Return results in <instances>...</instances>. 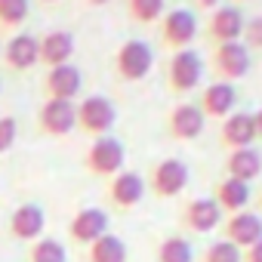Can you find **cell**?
I'll return each mask as SVG.
<instances>
[{
  "instance_id": "1",
  "label": "cell",
  "mask_w": 262,
  "mask_h": 262,
  "mask_svg": "<svg viewBox=\"0 0 262 262\" xmlns=\"http://www.w3.org/2000/svg\"><path fill=\"white\" fill-rule=\"evenodd\" d=\"M114 120H117V108L108 96H86L77 105V126L90 136H108Z\"/></svg>"
},
{
  "instance_id": "2",
  "label": "cell",
  "mask_w": 262,
  "mask_h": 262,
  "mask_svg": "<svg viewBox=\"0 0 262 262\" xmlns=\"http://www.w3.org/2000/svg\"><path fill=\"white\" fill-rule=\"evenodd\" d=\"M123 158H126L123 142H117L114 136H99L86 151V170L96 173V176H111L114 179L123 170Z\"/></svg>"
},
{
  "instance_id": "3",
  "label": "cell",
  "mask_w": 262,
  "mask_h": 262,
  "mask_svg": "<svg viewBox=\"0 0 262 262\" xmlns=\"http://www.w3.org/2000/svg\"><path fill=\"white\" fill-rule=\"evenodd\" d=\"M117 74L123 80H142L148 77L151 65H155V53L145 40H126L120 50H117Z\"/></svg>"
},
{
  "instance_id": "4",
  "label": "cell",
  "mask_w": 262,
  "mask_h": 262,
  "mask_svg": "<svg viewBox=\"0 0 262 262\" xmlns=\"http://www.w3.org/2000/svg\"><path fill=\"white\" fill-rule=\"evenodd\" d=\"M204 77V59L201 53H194L191 47L188 50H176L173 59H170V86L176 93H191Z\"/></svg>"
},
{
  "instance_id": "5",
  "label": "cell",
  "mask_w": 262,
  "mask_h": 262,
  "mask_svg": "<svg viewBox=\"0 0 262 262\" xmlns=\"http://www.w3.org/2000/svg\"><path fill=\"white\" fill-rule=\"evenodd\" d=\"M37 123H40L43 133H50V136H68L71 129L77 126V105L65 102V99H47L40 105Z\"/></svg>"
},
{
  "instance_id": "6",
  "label": "cell",
  "mask_w": 262,
  "mask_h": 262,
  "mask_svg": "<svg viewBox=\"0 0 262 262\" xmlns=\"http://www.w3.org/2000/svg\"><path fill=\"white\" fill-rule=\"evenodd\" d=\"M188 167L179 161V158H167V161H161L155 170H151V191L158 194V198H176V194H182L185 191V185H188Z\"/></svg>"
},
{
  "instance_id": "7",
  "label": "cell",
  "mask_w": 262,
  "mask_h": 262,
  "mask_svg": "<svg viewBox=\"0 0 262 262\" xmlns=\"http://www.w3.org/2000/svg\"><path fill=\"white\" fill-rule=\"evenodd\" d=\"M213 68L219 71L222 80H237L250 71V50L244 40H231V43H219L213 53Z\"/></svg>"
},
{
  "instance_id": "8",
  "label": "cell",
  "mask_w": 262,
  "mask_h": 262,
  "mask_svg": "<svg viewBox=\"0 0 262 262\" xmlns=\"http://www.w3.org/2000/svg\"><path fill=\"white\" fill-rule=\"evenodd\" d=\"M68 234H71L74 244H83V247L96 244L102 234H108V213L99 210V207L77 210L74 219H71V225H68Z\"/></svg>"
},
{
  "instance_id": "9",
  "label": "cell",
  "mask_w": 262,
  "mask_h": 262,
  "mask_svg": "<svg viewBox=\"0 0 262 262\" xmlns=\"http://www.w3.org/2000/svg\"><path fill=\"white\" fill-rule=\"evenodd\" d=\"M142 198H145V179L133 170H120L108 182V201L120 210H133Z\"/></svg>"
},
{
  "instance_id": "10",
  "label": "cell",
  "mask_w": 262,
  "mask_h": 262,
  "mask_svg": "<svg viewBox=\"0 0 262 262\" xmlns=\"http://www.w3.org/2000/svg\"><path fill=\"white\" fill-rule=\"evenodd\" d=\"M161 34H164V40H167L170 47L188 50V43H191L194 34H198V19H194V13H191V10H170V13L164 16V22H161Z\"/></svg>"
},
{
  "instance_id": "11",
  "label": "cell",
  "mask_w": 262,
  "mask_h": 262,
  "mask_svg": "<svg viewBox=\"0 0 262 262\" xmlns=\"http://www.w3.org/2000/svg\"><path fill=\"white\" fill-rule=\"evenodd\" d=\"M219 222H222V207H219L213 198H194V201H188L185 210H182V225H185L188 231L207 234V231H213Z\"/></svg>"
},
{
  "instance_id": "12",
  "label": "cell",
  "mask_w": 262,
  "mask_h": 262,
  "mask_svg": "<svg viewBox=\"0 0 262 262\" xmlns=\"http://www.w3.org/2000/svg\"><path fill=\"white\" fill-rule=\"evenodd\" d=\"M225 241H231L241 250L253 247L256 241H262V216L259 213H250V210L231 213L228 222H225Z\"/></svg>"
},
{
  "instance_id": "13",
  "label": "cell",
  "mask_w": 262,
  "mask_h": 262,
  "mask_svg": "<svg viewBox=\"0 0 262 262\" xmlns=\"http://www.w3.org/2000/svg\"><path fill=\"white\" fill-rule=\"evenodd\" d=\"M43 225H47V213H43V207H37V204H22V207H16L13 216H10V234L19 237V241H31V244L40 241Z\"/></svg>"
},
{
  "instance_id": "14",
  "label": "cell",
  "mask_w": 262,
  "mask_h": 262,
  "mask_svg": "<svg viewBox=\"0 0 262 262\" xmlns=\"http://www.w3.org/2000/svg\"><path fill=\"white\" fill-rule=\"evenodd\" d=\"M204 123H207V114L201 111V105H191V102H182L170 111V133L173 139H198L204 133Z\"/></svg>"
},
{
  "instance_id": "15",
  "label": "cell",
  "mask_w": 262,
  "mask_h": 262,
  "mask_svg": "<svg viewBox=\"0 0 262 262\" xmlns=\"http://www.w3.org/2000/svg\"><path fill=\"white\" fill-rule=\"evenodd\" d=\"M244 13L237 7H216L213 16H210V37L216 43H231V40H241L244 37Z\"/></svg>"
},
{
  "instance_id": "16",
  "label": "cell",
  "mask_w": 262,
  "mask_h": 262,
  "mask_svg": "<svg viewBox=\"0 0 262 262\" xmlns=\"http://www.w3.org/2000/svg\"><path fill=\"white\" fill-rule=\"evenodd\" d=\"M256 139L259 136H256V120H253V114L231 111L225 117V123H222V145H228L234 151V148H250Z\"/></svg>"
},
{
  "instance_id": "17",
  "label": "cell",
  "mask_w": 262,
  "mask_h": 262,
  "mask_svg": "<svg viewBox=\"0 0 262 262\" xmlns=\"http://www.w3.org/2000/svg\"><path fill=\"white\" fill-rule=\"evenodd\" d=\"M83 86V74L77 71V65H56L47 74V99H65L74 102V96Z\"/></svg>"
},
{
  "instance_id": "18",
  "label": "cell",
  "mask_w": 262,
  "mask_h": 262,
  "mask_svg": "<svg viewBox=\"0 0 262 262\" xmlns=\"http://www.w3.org/2000/svg\"><path fill=\"white\" fill-rule=\"evenodd\" d=\"M234 105H237V90H234V83H228V80L210 83V86L204 90V96H201V111H204L207 117H228V114L234 111Z\"/></svg>"
},
{
  "instance_id": "19",
  "label": "cell",
  "mask_w": 262,
  "mask_h": 262,
  "mask_svg": "<svg viewBox=\"0 0 262 262\" xmlns=\"http://www.w3.org/2000/svg\"><path fill=\"white\" fill-rule=\"evenodd\" d=\"M7 65H13L16 71H28L40 62V40L31 34H16L7 43Z\"/></svg>"
},
{
  "instance_id": "20",
  "label": "cell",
  "mask_w": 262,
  "mask_h": 262,
  "mask_svg": "<svg viewBox=\"0 0 262 262\" xmlns=\"http://www.w3.org/2000/svg\"><path fill=\"white\" fill-rule=\"evenodd\" d=\"M74 56V34L71 31H50L47 37H40V62L47 65H68Z\"/></svg>"
},
{
  "instance_id": "21",
  "label": "cell",
  "mask_w": 262,
  "mask_h": 262,
  "mask_svg": "<svg viewBox=\"0 0 262 262\" xmlns=\"http://www.w3.org/2000/svg\"><path fill=\"white\" fill-rule=\"evenodd\" d=\"M225 170L231 179H241V182H253L259 173H262V155L250 145V148H234L228 151L225 158Z\"/></svg>"
},
{
  "instance_id": "22",
  "label": "cell",
  "mask_w": 262,
  "mask_h": 262,
  "mask_svg": "<svg viewBox=\"0 0 262 262\" xmlns=\"http://www.w3.org/2000/svg\"><path fill=\"white\" fill-rule=\"evenodd\" d=\"M250 182H241V179H231V176H225L222 182H216V194H213V201L222 207V210H228V213H241V210H247V204H250Z\"/></svg>"
},
{
  "instance_id": "23",
  "label": "cell",
  "mask_w": 262,
  "mask_h": 262,
  "mask_svg": "<svg viewBox=\"0 0 262 262\" xmlns=\"http://www.w3.org/2000/svg\"><path fill=\"white\" fill-rule=\"evenodd\" d=\"M86 259L90 262H126V244L117 237V234H102L96 244H90L86 250Z\"/></svg>"
},
{
  "instance_id": "24",
  "label": "cell",
  "mask_w": 262,
  "mask_h": 262,
  "mask_svg": "<svg viewBox=\"0 0 262 262\" xmlns=\"http://www.w3.org/2000/svg\"><path fill=\"white\" fill-rule=\"evenodd\" d=\"M158 262H194V247H191V241L182 237V234L164 237L161 247H158Z\"/></svg>"
},
{
  "instance_id": "25",
  "label": "cell",
  "mask_w": 262,
  "mask_h": 262,
  "mask_svg": "<svg viewBox=\"0 0 262 262\" xmlns=\"http://www.w3.org/2000/svg\"><path fill=\"white\" fill-rule=\"evenodd\" d=\"M28 262H68V250L56 237H40V241L31 244Z\"/></svg>"
},
{
  "instance_id": "26",
  "label": "cell",
  "mask_w": 262,
  "mask_h": 262,
  "mask_svg": "<svg viewBox=\"0 0 262 262\" xmlns=\"http://www.w3.org/2000/svg\"><path fill=\"white\" fill-rule=\"evenodd\" d=\"M201 262H244V250L234 247L231 241H213L204 250V259Z\"/></svg>"
},
{
  "instance_id": "27",
  "label": "cell",
  "mask_w": 262,
  "mask_h": 262,
  "mask_svg": "<svg viewBox=\"0 0 262 262\" xmlns=\"http://www.w3.org/2000/svg\"><path fill=\"white\" fill-rule=\"evenodd\" d=\"M31 4L28 0H0V25L4 28H16L28 19Z\"/></svg>"
},
{
  "instance_id": "28",
  "label": "cell",
  "mask_w": 262,
  "mask_h": 262,
  "mask_svg": "<svg viewBox=\"0 0 262 262\" xmlns=\"http://www.w3.org/2000/svg\"><path fill=\"white\" fill-rule=\"evenodd\" d=\"M167 0H129V13L139 22H158L164 16Z\"/></svg>"
},
{
  "instance_id": "29",
  "label": "cell",
  "mask_w": 262,
  "mask_h": 262,
  "mask_svg": "<svg viewBox=\"0 0 262 262\" xmlns=\"http://www.w3.org/2000/svg\"><path fill=\"white\" fill-rule=\"evenodd\" d=\"M16 136H19L16 117H0V155H7L16 145Z\"/></svg>"
},
{
  "instance_id": "30",
  "label": "cell",
  "mask_w": 262,
  "mask_h": 262,
  "mask_svg": "<svg viewBox=\"0 0 262 262\" xmlns=\"http://www.w3.org/2000/svg\"><path fill=\"white\" fill-rule=\"evenodd\" d=\"M244 40H247V50H262V16L244 25Z\"/></svg>"
},
{
  "instance_id": "31",
  "label": "cell",
  "mask_w": 262,
  "mask_h": 262,
  "mask_svg": "<svg viewBox=\"0 0 262 262\" xmlns=\"http://www.w3.org/2000/svg\"><path fill=\"white\" fill-rule=\"evenodd\" d=\"M244 262H262V241H256L253 247L244 250Z\"/></svg>"
},
{
  "instance_id": "32",
  "label": "cell",
  "mask_w": 262,
  "mask_h": 262,
  "mask_svg": "<svg viewBox=\"0 0 262 262\" xmlns=\"http://www.w3.org/2000/svg\"><path fill=\"white\" fill-rule=\"evenodd\" d=\"M198 7H204V10H216L219 7V0H194Z\"/></svg>"
},
{
  "instance_id": "33",
  "label": "cell",
  "mask_w": 262,
  "mask_h": 262,
  "mask_svg": "<svg viewBox=\"0 0 262 262\" xmlns=\"http://www.w3.org/2000/svg\"><path fill=\"white\" fill-rule=\"evenodd\" d=\"M253 120H256V136L262 139V108H259V111L253 114Z\"/></svg>"
},
{
  "instance_id": "34",
  "label": "cell",
  "mask_w": 262,
  "mask_h": 262,
  "mask_svg": "<svg viewBox=\"0 0 262 262\" xmlns=\"http://www.w3.org/2000/svg\"><path fill=\"white\" fill-rule=\"evenodd\" d=\"M93 7H105V4H111V0H90Z\"/></svg>"
},
{
  "instance_id": "35",
  "label": "cell",
  "mask_w": 262,
  "mask_h": 262,
  "mask_svg": "<svg viewBox=\"0 0 262 262\" xmlns=\"http://www.w3.org/2000/svg\"><path fill=\"white\" fill-rule=\"evenodd\" d=\"M43 4H59V0H43Z\"/></svg>"
},
{
  "instance_id": "36",
  "label": "cell",
  "mask_w": 262,
  "mask_h": 262,
  "mask_svg": "<svg viewBox=\"0 0 262 262\" xmlns=\"http://www.w3.org/2000/svg\"><path fill=\"white\" fill-rule=\"evenodd\" d=\"M259 204H262V198H259Z\"/></svg>"
},
{
  "instance_id": "37",
  "label": "cell",
  "mask_w": 262,
  "mask_h": 262,
  "mask_svg": "<svg viewBox=\"0 0 262 262\" xmlns=\"http://www.w3.org/2000/svg\"><path fill=\"white\" fill-rule=\"evenodd\" d=\"M0 86H4V83H0Z\"/></svg>"
}]
</instances>
